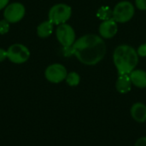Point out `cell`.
Wrapping results in <instances>:
<instances>
[{
    "instance_id": "e0dca14e",
    "label": "cell",
    "mask_w": 146,
    "mask_h": 146,
    "mask_svg": "<svg viewBox=\"0 0 146 146\" xmlns=\"http://www.w3.org/2000/svg\"><path fill=\"white\" fill-rule=\"evenodd\" d=\"M137 53L139 55V56L140 57H145L146 56V43L141 44L138 50H137Z\"/></svg>"
},
{
    "instance_id": "5bb4252c",
    "label": "cell",
    "mask_w": 146,
    "mask_h": 146,
    "mask_svg": "<svg viewBox=\"0 0 146 146\" xmlns=\"http://www.w3.org/2000/svg\"><path fill=\"white\" fill-rule=\"evenodd\" d=\"M113 10L109 6H102L97 12V16L102 21H107L112 18Z\"/></svg>"
},
{
    "instance_id": "2e32d148",
    "label": "cell",
    "mask_w": 146,
    "mask_h": 146,
    "mask_svg": "<svg viewBox=\"0 0 146 146\" xmlns=\"http://www.w3.org/2000/svg\"><path fill=\"white\" fill-rule=\"evenodd\" d=\"M9 26L10 23L8 22L6 20H0V35H4L8 33L9 31Z\"/></svg>"
},
{
    "instance_id": "7c38bea8",
    "label": "cell",
    "mask_w": 146,
    "mask_h": 146,
    "mask_svg": "<svg viewBox=\"0 0 146 146\" xmlns=\"http://www.w3.org/2000/svg\"><path fill=\"white\" fill-rule=\"evenodd\" d=\"M132 85L129 74H120L115 83V88L118 92L126 94L131 91Z\"/></svg>"
},
{
    "instance_id": "44dd1931",
    "label": "cell",
    "mask_w": 146,
    "mask_h": 146,
    "mask_svg": "<svg viewBox=\"0 0 146 146\" xmlns=\"http://www.w3.org/2000/svg\"><path fill=\"white\" fill-rule=\"evenodd\" d=\"M9 3V0H0V10L4 9V8Z\"/></svg>"
},
{
    "instance_id": "ffe728a7",
    "label": "cell",
    "mask_w": 146,
    "mask_h": 146,
    "mask_svg": "<svg viewBox=\"0 0 146 146\" xmlns=\"http://www.w3.org/2000/svg\"><path fill=\"white\" fill-rule=\"evenodd\" d=\"M134 146H146V137H142L140 139H139Z\"/></svg>"
},
{
    "instance_id": "5b68a950",
    "label": "cell",
    "mask_w": 146,
    "mask_h": 146,
    "mask_svg": "<svg viewBox=\"0 0 146 146\" xmlns=\"http://www.w3.org/2000/svg\"><path fill=\"white\" fill-rule=\"evenodd\" d=\"M29 49L22 44H13L7 49V59L15 64H22L30 58Z\"/></svg>"
},
{
    "instance_id": "9a60e30c",
    "label": "cell",
    "mask_w": 146,
    "mask_h": 146,
    "mask_svg": "<svg viewBox=\"0 0 146 146\" xmlns=\"http://www.w3.org/2000/svg\"><path fill=\"white\" fill-rule=\"evenodd\" d=\"M65 80L69 86H77L80 82V76L76 72H70L68 73Z\"/></svg>"
},
{
    "instance_id": "52a82bcc",
    "label": "cell",
    "mask_w": 146,
    "mask_h": 146,
    "mask_svg": "<svg viewBox=\"0 0 146 146\" xmlns=\"http://www.w3.org/2000/svg\"><path fill=\"white\" fill-rule=\"evenodd\" d=\"M56 36L58 42L64 48L71 47L76 40L75 31L68 23H64L57 26L56 30Z\"/></svg>"
},
{
    "instance_id": "8992f818",
    "label": "cell",
    "mask_w": 146,
    "mask_h": 146,
    "mask_svg": "<svg viewBox=\"0 0 146 146\" xmlns=\"http://www.w3.org/2000/svg\"><path fill=\"white\" fill-rule=\"evenodd\" d=\"M26 15V8L20 2L9 3L3 9V19L10 24L20 22Z\"/></svg>"
},
{
    "instance_id": "6da1fadb",
    "label": "cell",
    "mask_w": 146,
    "mask_h": 146,
    "mask_svg": "<svg viewBox=\"0 0 146 146\" xmlns=\"http://www.w3.org/2000/svg\"><path fill=\"white\" fill-rule=\"evenodd\" d=\"M69 55H74L81 63L93 66L99 63L105 56L107 48L105 41L97 34H85L75 40L74 44L65 48Z\"/></svg>"
},
{
    "instance_id": "9c48e42d",
    "label": "cell",
    "mask_w": 146,
    "mask_h": 146,
    "mask_svg": "<svg viewBox=\"0 0 146 146\" xmlns=\"http://www.w3.org/2000/svg\"><path fill=\"white\" fill-rule=\"evenodd\" d=\"M99 36L104 39H110L115 37L118 32V23L113 19L103 21L98 27Z\"/></svg>"
},
{
    "instance_id": "3957f363",
    "label": "cell",
    "mask_w": 146,
    "mask_h": 146,
    "mask_svg": "<svg viewBox=\"0 0 146 146\" xmlns=\"http://www.w3.org/2000/svg\"><path fill=\"white\" fill-rule=\"evenodd\" d=\"M72 15V9L66 3H56L53 5L48 13V20L54 25L67 23Z\"/></svg>"
},
{
    "instance_id": "4fadbf2b",
    "label": "cell",
    "mask_w": 146,
    "mask_h": 146,
    "mask_svg": "<svg viewBox=\"0 0 146 146\" xmlns=\"http://www.w3.org/2000/svg\"><path fill=\"white\" fill-rule=\"evenodd\" d=\"M54 30V24L49 20L42 21L37 27V35L41 38H46L50 37Z\"/></svg>"
},
{
    "instance_id": "30bf717a",
    "label": "cell",
    "mask_w": 146,
    "mask_h": 146,
    "mask_svg": "<svg viewBox=\"0 0 146 146\" xmlns=\"http://www.w3.org/2000/svg\"><path fill=\"white\" fill-rule=\"evenodd\" d=\"M132 118L139 122L143 123L146 121V105L143 103H135L130 110Z\"/></svg>"
},
{
    "instance_id": "8fae6325",
    "label": "cell",
    "mask_w": 146,
    "mask_h": 146,
    "mask_svg": "<svg viewBox=\"0 0 146 146\" xmlns=\"http://www.w3.org/2000/svg\"><path fill=\"white\" fill-rule=\"evenodd\" d=\"M132 84L138 88H146V71L143 69H134L129 74Z\"/></svg>"
},
{
    "instance_id": "7a4b0ae2",
    "label": "cell",
    "mask_w": 146,
    "mask_h": 146,
    "mask_svg": "<svg viewBox=\"0 0 146 146\" xmlns=\"http://www.w3.org/2000/svg\"><path fill=\"white\" fill-rule=\"evenodd\" d=\"M137 50L131 45L121 44L117 46L113 53V62L120 74H129L134 70L139 63Z\"/></svg>"
},
{
    "instance_id": "ac0fdd59",
    "label": "cell",
    "mask_w": 146,
    "mask_h": 146,
    "mask_svg": "<svg viewBox=\"0 0 146 146\" xmlns=\"http://www.w3.org/2000/svg\"><path fill=\"white\" fill-rule=\"evenodd\" d=\"M135 5L140 10H146V0H135Z\"/></svg>"
},
{
    "instance_id": "ba28073f",
    "label": "cell",
    "mask_w": 146,
    "mask_h": 146,
    "mask_svg": "<svg viewBox=\"0 0 146 146\" xmlns=\"http://www.w3.org/2000/svg\"><path fill=\"white\" fill-rule=\"evenodd\" d=\"M68 75L66 68L61 63H53L48 66L44 70L45 79L54 84H58L65 80Z\"/></svg>"
},
{
    "instance_id": "277c9868",
    "label": "cell",
    "mask_w": 146,
    "mask_h": 146,
    "mask_svg": "<svg viewBox=\"0 0 146 146\" xmlns=\"http://www.w3.org/2000/svg\"><path fill=\"white\" fill-rule=\"evenodd\" d=\"M135 9L133 4L127 0L119 2L113 9L112 18L117 23H126L133 17Z\"/></svg>"
},
{
    "instance_id": "d6986e66",
    "label": "cell",
    "mask_w": 146,
    "mask_h": 146,
    "mask_svg": "<svg viewBox=\"0 0 146 146\" xmlns=\"http://www.w3.org/2000/svg\"><path fill=\"white\" fill-rule=\"evenodd\" d=\"M7 59V50L0 48V62H3Z\"/></svg>"
}]
</instances>
